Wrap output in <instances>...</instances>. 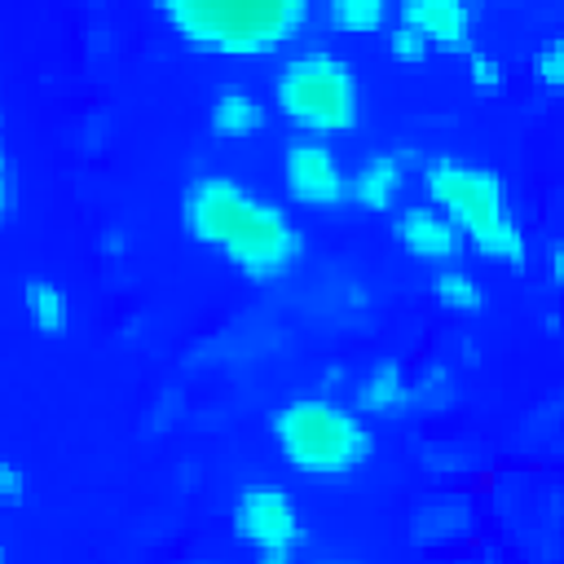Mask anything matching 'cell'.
<instances>
[{
    "label": "cell",
    "instance_id": "obj_1",
    "mask_svg": "<svg viewBox=\"0 0 564 564\" xmlns=\"http://www.w3.org/2000/svg\"><path fill=\"white\" fill-rule=\"evenodd\" d=\"M181 220L194 247L220 256L247 282L282 278L304 251L295 220L234 176H198L181 198Z\"/></svg>",
    "mask_w": 564,
    "mask_h": 564
},
{
    "label": "cell",
    "instance_id": "obj_2",
    "mask_svg": "<svg viewBox=\"0 0 564 564\" xmlns=\"http://www.w3.org/2000/svg\"><path fill=\"white\" fill-rule=\"evenodd\" d=\"M159 22L198 53L269 57L291 44L313 0H150Z\"/></svg>",
    "mask_w": 564,
    "mask_h": 564
},
{
    "label": "cell",
    "instance_id": "obj_3",
    "mask_svg": "<svg viewBox=\"0 0 564 564\" xmlns=\"http://www.w3.org/2000/svg\"><path fill=\"white\" fill-rule=\"evenodd\" d=\"M423 189L427 203L458 229V238L471 251L507 269H520L529 260V242L516 220L511 194L494 167L467 159H432L423 167Z\"/></svg>",
    "mask_w": 564,
    "mask_h": 564
},
{
    "label": "cell",
    "instance_id": "obj_4",
    "mask_svg": "<svg viewBox=\"0 0 564 564\" xmlns=\"http://www.w3.org/2000/svg\"><path fill=\"white\" fill-rule=\"evenodd\" d=\"M278 454L304 476H344L370 463V427L330 397H295L269 419Z\"/></svg>",
    "mask_w": 564,
    "mask_h": 564
},
{
    "label": "cell",
    "instance_id": "obj_5",
    "mask_svg": "<svg viewBox=\"0 0 564 564\" xmlns=\"http://www.w3.org/2000/svg\"><path fill=\"white\" fill-rule=\"evenodd\" d=\"M273 101L304 137H339L361 119V84L352 66L326 48L291 57L273 79Z\"/></svg>",
    "mask_w": 564,
    "mask_h": 564
},
{
    "label": "cell",
    "instance_id": "obj_6",
    "mask_svg": "<svg viewBox=\"0 0 564 564\" xmlns=\"http://www.w3.org/2000/svg\"><path fill=\"white\" fill-rule=\"evenodd\" d=\"M229 529L242 546H251L260 560L269 564H282L291 560V551L300 546L304 538V524H300V511L291 502V494L282 485H247L234 502V516H229Z\"/></svg>",
    "mask_w": 564,
    "mask_h": 564
},
{
    "label": "cell",
    "instance_id": "obj_7",
    "mask_svg": "<svg viewBox=\"0 0 564 564\" xmlns=\"http://www.w3.org/2000/svg\"><path fill=\"white\" fill-rule=\"evenodd\" d=\"M282 181L300 207H339L348 198V172L322 137H304L286 145Z\"/></svg>",
    "mask_w": 564,
    "mask_h": 564
},
{
    "label": "cell",
    "instance_id": "obj_8",
    "mask_svg": "<svg viewBox=\"0 0 564 564\" xmlns=\"http://www.w3.org/2000/svg\"><path fill=\"white\" fill-rule=\"evenodd\" d=\"M392 234H397V247H401L405 256L423 260V264H454L458 251H463L458 229H454L432 203H427V207H423V203H419V207H401Z\"/></svg>",
    "mask_w": 564,
    "mask_h": 564
},
{
    "label": "cell",
    "instance_id": "obj_9",
    "mask_svg": "<svg viewBox=\"0 0 564 564\" xmlns=\"http://www.w3.org/2000/svg\"><path fill=\"white\" fill-rule=\"evenodd\" d=\"M401 26L427 40L441 53L471 48V9L467 0H401Z\"/></svg>",
    "mask_w": 564,
    "mask_h": 564
},
{
    "label": "cell",
    "instance_id": "obj_10",
    "mask_svg": "<svg viewBox=\"0 0 564 564\" xmlns=\"http://www.w3.org/2000/svg\"><path fill=\"white\" fill-rule=\"evenodd\" d=\"M405 189V167L397 154H370L352 176H348V198L361 212H392Z\"/></svg>",
    "mask_w": 564,
    "mask_h": 564
},
{
    "label": "cell",
    "instance_id": "obj_11",
    "mask_svg": "<svg viewBox=\"0 0 564 564\" xmlns=\"http://www.w3.org/2000/svg\"><path fill=\"white\" fill-rule=\"evenodd\" d=\"M18 308L35 335H66L70 330V295L53 278H22L18 282Z\"/></svg>",
    "mask_w": 564,
    "mask_h": 564
},
{
    "label": "cell",
    "instance_id": "obj_12",
    "mask_svg": "<svg viewBox=\"0 0 564 564\" xmlns=\"http://www.w3.org/2000/svg\"><path fill=\"white\" fill-rule=\"evenodd\" d=\"M405 405H410V379L397 361H375L357 379V414L388 419V414H401Z\"/></svg>",
    "mask_w": 564,
    "mask_h": 564
},
{
    "label": "cell",
    "instance_id": "obj_13",
    "mask_svg": "<svg viewBox=\"0 0 564 564\" xmlns=\"http://www.w3.org/2000/svg\"><path fill=\"white\" fill-rule=\"evenodd\" d=\"M264 128V106L247 88H225L212 97V132L220 141H247Z\"/></svg>",
    "mask_w": 564,
    "mask_h": 564
},
{
    "label": "cell",
    "instance_id": "obj_14",
    "mask_svg": "<svg viewBox=\"0 0 564 564\" xmlns=\"http://www.w3.org/2000/svg\"><path fill=\"white\" fill-rule=\"evenodd\" d=\"M463 533H471V529H458V494H445V498H432V502L414 507V520H410L414 546L436 551V546H445Z\"/></svg>",
    "mask_w": 564,
    "mask_h": 564
},
{
    "label": "cell",
    "instance_id": "obj_15",
    "mask_svg": "<svg viewBox=\"0 0 564 564\" xmlns=\"http://www.w3.org/2000/svg\"><path fill=\"white\" fill-rule=\"evenodd\" d=\"M432 300H436V308L449 313V317H476V313L485 308V282H480L476 273H467V269L445 264V269L436 273V282H432Z\"/></svg>",
    "mask_w": 564,
    "mask_h": 564
},
{
    "label": "cell",
    "instance_id": "obj_16",
    "mask_svg": "<svg viewBox=\"0 0 564 564\" xmlns=\"http://www.w3.org/2000/svg\"><path fill=\"white\" fill-rule=\"evenodd\" d=\"M326 22L344 35H375L388 22V0H326Z\"/></svg>",
    "mask_w": 564,
    "mask_h": 564
},
{
    "label": "cell",
    "instance_id": "obj_17",
    "mask_svg": "<svg viewBox=\"0 0 564 564\" xmlns=\"http://www.w3.org/2000/svg\"><path fill=\"white\" fill-rule=\"evenodd\" d=\"M454 401H458V379L449 366H427L410 383V405H419L423 414H445Z\"/></svg>",
    "mask_w": 564,
    "mask_h": 564
},
{
    "label": "cell",
    "instance_id": "obj_18",
    "mask_svg": "<svg viewBox=\"0 0 564 564\" xmlns=\"http://www.w3.org/2000/svg\"><path fill=\"white\" fill-rule=\"evenodd\" d=\"M533 79L542 93H560L564 88V40L551 35L538 53H533Z\"/></svg>",
    "mask_w": 564,
    "mask_h": 564
},
{
    "label": "cell",
    "instance_id": "obj_19",
    "mask_svg": "<svg viewBox=\"0 0 564 564\" xmlns=\"http://www.w3.org/2000/svg\"><path fill=\"white\" fill-rule=\"evenodd\" d=\"M467 79H471V88H476L480 97H494V93L507 88V66H502L494 53H471V57H467Z\"/></svg>",
    "mask_w": 564,
    "mask_h": 564
},
{
    "label": "cell",
    "instance_id": "obj_20",
    "mask_svg": "<svg viewBox=\"0 0 564 564\" xmlns=\"http://www.w3.org/2000/svg\"><path fill=\"white\" fill-rule=\"evenodd\" d=\"M388 57L397 62V66H423L427 57H432V48H427V40L423 35H414L410 26H392L388 31Z\"/></svg>",
    "mask_w": 564,
    "mask_h": 564
},
{
    "label": "cell",
    "instance_id": "obj_21",
    "mask_svg": "<svg viewBox=\"0 0 564 564\" xmlns=\"http://www.w3.org/2000/svg\"><path fill=\"white\" fill-rule=\"evenodd\" d=\"M31 498V476L22 463L0 458V507H22Z\"/></svg>",
    "mask_w": 564,
    "mask_h": 564
},
{
    "label": "cell",
    "instance_id": "obj_22",
    "mask_svg": "<svg viewBox=\"0 0 564 564\" xmlns=\"http://www.w3.org/2000/svg\"><path fill=\"white\" fill-rule=\"evenodd\" d=\"M9 212H13V176H9L4 145H0V220H9Z\"/></svg>",
    "mask_w": 564,
    "mask_h": 564
},
{
    "label": "cell",
    "instance_id": "obj_23",
    "mask_svg": "<svg viewBox=\"0 0 564 564\" xmlns=\"http://www.w3.org/2000/svg\"><path fill=\"white\" fill-rule=\"evenodd\" d=\"M546 273H551V286H560V242H551V260H546Z\"/></svg>",
    "mask_w": 564,
    "mask_h": 564
},
{
    "label": "cell",
    "instance_id": "obj_24",
    "mask_svg": "<svg viewBox=\"0 0 564 564\" xmlns=\"http://www.w3.org/2000/svg\"><path fill=\"white\" fill-rule=\"evenodd\" d=\"M0 555H4V551H0Z\"/></svg>",
    "mask_w": 564,
    "mask_h": 564
}]
</instances>
